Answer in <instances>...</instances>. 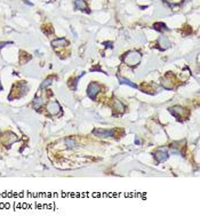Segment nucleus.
Instances as JSON below:
<instances>
[{
  "label": "nucleus",
  "mask_w": 200,
  "mask_h": 223,
  "mask_svg": "<svg viewBox=\"0 0 200 223\" xmlns=\"http://www.w3.org/2000/svg\"><path fill=\"white\" fill-rule=\"evenodd\" d=\"M64 143H65V145L68 147V149H72L75 147V142H74L73 138H71V137H69V138H66V140H64Z\"/></svg>",
  "instance_id": "f8f14e48"
},
{
  "label": "nucleus",
  "mask_w": 200,
  "mask_h": 223,
  "mask_svg": "<svg viewBox=\"0 0 200 223\" xmlns=\"http://www.w3.org/2000/svg\"><path fill=\"white\" fill-rule=\"evenodd\" d=\"M158 42H159V46H161V47H159L160 51H165L167 48H169V46H171L169 40L167 39L166 37H160L159 40H158Z\"/></svg>",
  "instance_id": "0eeeda50"
},
{
  "label": "nucleus",
  "mask_w": 200,
  "mask_h": 223,
  "mask_svg": "<svg viewBox=\"0 0 200 223\" xmlns=\"http://www.w3.org/2000/svg\"><path fill=\"white\" fill-rule=\"evenodd\" d=\"M100 91H101V87H100V85L96 84V82H91V85L88 86V88H87V94H88L89 98H91L93 101L96 100L97 94H98Z\"/></svg>",
  "instance_id": "f03ea898"
},
{
  "label": "nucleus",
  "mask_w": 200,
  "mask_h": 223,
  "mask_svg": "<svg viewBox=\"0 0 200 223\" xmlns=\"http://www.w3.org/2000/svg\"><path fill=\"white\" fill-rule=\"evenodd\" d=\"M161 85H162V87H165L166 89H173L174 88V82L169 78H165V79L162 80V84Z\"/></svg>",
  "instance_id": "9b49d317"
},
{
  "label": "nucleus",
  "mask_w": 200,
  "mask_h": 223,
  "mask_svg": "<svg viewBox=\"0 0 200 223\" xmlns=\"http://www.w3.org/2000/svg\"><path fill=\"white\" fill-rule=\"evenodd\" d=\"M74 7L75 9H79V11H85L87 9V5L84 0H75L74 1Z\"/></svg>",
  "instance_id": "1a4fd4ad"
},
{
  "label": "nucleus",
  "mask_w": 200,
  "mask_h": 223,
  "mask_svg": "<svg viewBox=\"0 0 200 223\" xmlns=\"http://www.w3.org/2000/svg\"><path fill=\"white\" fill-rule=\"evenodd\" d=\"M24 4H26V5H29V6H33V4L30 2V1H28V0H24Z\"/></svg>",
  "instance_id": "f3484780"
},
{
  "label": "nucleus",
  "mask_w": 200,
  "mask_h": 223,
  "mask_svg": "<svg viewBox=\"0 0 200 223\" xmlns=\"http://www.w3.org/2000/svg\"><path fill=\"white\" fill-rule=\"evenodd\" d=\"M41 105H42V101H41V98H40V97H34L33 108L35 109V110H38V109L41 108Z\"/></svg>",
  "instance_id": "ddd939ff"
},
{
  "label": "nucleus",
  "mask_w": 200,
  "mask_h": 223,
  "mask_svg": "<svg viewBox=\"0 0 200 223\" xmlns=\"http://www.w3.org/2000/svg\"><path fill=\"white\" fill-rule=\"evenodd\" d=\"M47 110H48V112L51 114L56 116V114H58L61 112V105H60V103L57 102V101H53V102L48 103Z\"/></svg>",
  "instance_id": "20e7f679"
},
{
  "label": "nucleus",
  "mask_w": 200,
  "mask_h": 223,
  "mask_svg": "<svg viewBox=\"0 0 200 223\" xmlns=\"http://www.w3.org/2000/svg\"><path fill=\"white\" fill-rule=\"evenodd\" d=\"M154 157H155V159L158 160L159 163H162V161L168 159V152L165 151V150H158V151H155Z\"/></svg>",
  "instance_id": "423d86ee"
},
{
  "label": "nucleus",
  "mask_w": 200,
  "mask_h": 223,
  "mask_svg": "<svg viewBox=\"0 0 200 223\" xmlns=\"http://www.w3.org/2000/svg\"><path fill=\"white\" fill-rule=\"evenodd\" d=\"M9 44H11V42H0V49H1L2 47H5L6 45H9Z\"/></svg>",
  "instance_id": "dca6fc26"
},
{
  "label": "nucleus",
  "mask_w": 200,
  "mask_h": 223,
  "mask_svg": "<svg viewBox=\"0 0 200 223\" xmlns=\"http://www.w3.org/2000/svg\"><path fill=\"white\" fill-rule=\"evenodd\" d=\"M51 78H48V79H46L42 81V84L40 85V88H46V87H48L49 85H51Z\"/></svg>",
  "instance_id": "2eb2a0df"
},
{
  "label": "nucleus",
  "mask_w": 200,
  "mask_h": 223,
  "mask_svg": "<svg viewBox=\"0 0 200 223\" xmlns=\"http://www.w3.org/2000/svg\"><path fill=\"white\" fill-rule=\"evenodd\" d=\"M65 45H66V40L64 38H58V39L51 41V46L53 47H63Z\"/></svg>",
  "instance_id": "9d476101"
},
{
  "label": "nucleus",
  "mask_w": 200,
  "mask_h": 223,
  "mask_svg": "<svg viewBox=\"0 0 200 223\" xmlns=\"http://www.w3.org/2000/svg\"><path fill=\"white\" fill-rule=\"evenodd\" d=\"M169 112H171L175 118H177V119H180V118H182L183 117V113H184V109L182 108V107H180V105H175V107H171V108H169Z\"/></svg>",
  "instance_id": "39448f33"
},
{
  "label": "nucleus",
  "mask_w": 200,
  "mask_h": 223,
  "mask_svg": "<svg viewBox=\"0 0 200 223\" xmlns=\"http://www.w3.org/2000/svg\"><path fill=\"white\" fill-rule=\"evenodd\" d=\"M93 134L97 137H112L114 135L113 129H102V128H96L94 129Z\"/></svg>",
  "instance_id": "7ed1b4c3"
},
{
  "label": "nucleus",
  "mask_w": 200,
  "mask_h": 223,
  "mask_svg": "<svg viewBox=\"0 0 200 223\" xmlns=\"http://www.w3.org/2000/svg\"><path fill=\"white\" fill-rule=\"evenodd\" d=\"M119 81L121 82V84H125V85H128V86H131V87H133V88H137V86L134 84V82H131V80H128V79H125V78H120Z\"/></svg>",
  "instance_id": "4468645a"
},
{
  "label": "nucleus",
  "mask_w": 200,
  "mask_h": 223,
  "mask_svg": "<svg viewBox=\"0 0 200 223\" xmlns=\"http://www.w3.org/2000/svg\"><path fill=\"white\" fill-rule=\"evenodd\" d=\"M141 58H142V56H141V54H140L138 51H128V53L126 54L125 56H124V58H122V61H124L127 65H129V67H135V65H137L138 63L141 62Z\"/></svg>",
  "instance_id": "f257e3e1"
},
{
  "label": "nucleus",
  "mask_w": 200,
  "mask_h": 223,
  "mask_svg": "<svg viewBox=\"0 0 200 223\" xmlns=\"http://www.w3.org/2000/svg\"><path fill=\"white\" fill-rule=\"evenodd\" d=\"M113 107H114V110H117L118 112L122 113L125 111V105L122 104V102L118 100V98H114L113 100Z\"/></svg>",
  "instance_id": "6e6552de"
}]
</instances>
